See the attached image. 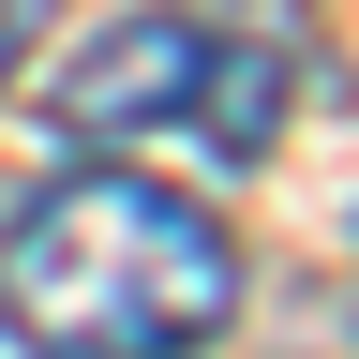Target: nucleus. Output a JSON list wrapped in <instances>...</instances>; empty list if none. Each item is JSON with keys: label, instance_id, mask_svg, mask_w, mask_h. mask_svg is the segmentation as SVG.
<instances>
[{"label": "nucleus", "instance_id": "nucleus-2", "mask_svg": "<svg viewBox=\"0 0 359 359\" xmlns=\"http://www.w3.org/2000/svg\"><path fill=\"white\" fill-rule=\"evenodd\" d=\"M299 105V60L285 45H240L210 15H120L90 30L60 75H45V120L75 135V150H210V165H255L269 135Z\"/></svg>", "mask_w": 359, "mask_h": 359}, {"label": "nucleus", "instance_id": "nucleus-3", "mask_svg": "<svg viewBox=\"0 0 359 359\" xmlns=\"http://www.w3.org/2000/svg\"><path fill=\"white\" fill-rule=\"evenodd\" d=\"M30 45H45V0H0V90L30 75Z\"/></svg>", "mask_w": 359, "mask_h": 359}, {"label": "nucleus", "instance_id": "nucleus-1", "mask_svg": "<svg viewBox=\"0 0 359 359\" xmlns=\"http://www.w3.org/2000/svg\"><path fill=\"white\" fill-rule=\"evenodd\" d=\"M0 314L30 359H195L240 314V240L135 165H60L0 224Z\"/></svg>", "mask_w": 359, "mask_h": 359}]
</instances>
